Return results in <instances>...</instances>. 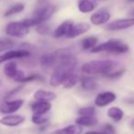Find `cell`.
Listing matches in <instances>:
<instances>
[{"label":"cell","mask_w":134,"mask_h":134,"mask_svg":"<svg viewBox=\"0 0 134 134\" xmlns=\"http://www.w3.org/2000/svg\"><path fill=\"white\" fill-rule=\"evenodd\" d=\"M118 64L109 59L93 60L85 63L82 66V71L87 75H106L109 74L112 71L116 70Z\"/></svg>","instance_id":"1"},{"label":"cell","mask_w":134,"mask_h":134,"mask_svg":"<svg viewBox=\"0 0 134 134\" xmlns=\"http://www.w3.org/2000/svg\"><path fill=\"white\" fill-rule=\"evenodd\" d=\"M130 48L126 43L122 42L118 39H110L104 43L98 44L91 49L92 53H99V52H107V53L120 55L129 52Z\"/></svg>","instance_id":"2"},{"label":"cell","mask_w":134,"mask_h":134,"mask_svg":"<svg viewBox=\"0 0 134 134\" xmlns=\"http://www.w3.org/2000/svg\"><path fill=\"white\" fill-rule=\"evenodd\" d=\"M56 11V7L52 4L50 3H44L41 4L39 7H38L37 8L34 10L32 14V18H35L38 21V23L41 24L46 22L47 20H49Z\"/></svg>","instance_id":"3"},{"label":"cell","mask_w":134,"mask_h":134,"mask_svg":"<svg viewBox=\"0 0 134 134\" xmlns=\"http://www.w3.org/2000/svg\"><path fill=\"white\" fill-rule=\"evenodd\" d=\"M29 28L25 26L23 21L10 22L6 27V34L13 37H23L29 34Z\"/></svg>","instance_id":"4"},{"label":"cell","mask_w":134,"mask_h":134,"mask_svg":"<svg viewBox=\"0 0 134 134\" xmlns=\"http://www.w3.org/2000/svg\"><path fill=\"white\" fill-rule=\"evenodd\" d=\"M134 26V18H120L108 23L105 28L108 31H120L126 28H129Z\"/></svg>","instance_id":"5"},{"label":"cell","mask_w":134,"mask_h":134,"mask_svg":"<svg viewBox=\"0 0 134 134\" xmlns=\"http://www.w3.org/2000/svg\"><path fill=\"white\" fill-rule=\"evenodd\" d=\"M31 56V52L26 49H16V50H7L0 56V63H4L6 61L15 59V58H27Z\"/></svg>","instance_id":"6"},{"label":"cell","mask_w":134,"mask_h":134,"mask_svg":"<svg viewBox=\"0 0 134 134\" xmlns=\"http://www.w3.org/2000/svg\"><path fill=\"white\" fill-rule=\"evenodd\" d=\"M23 104V99H16V100L11 101L5 100L2 103L1 108H0V111H1L2 114H11V113L18 111Z\"/></svg>","instance_id":"7"},{"label":"cell","mask_w":134,"mask_h":134,"mask_svg":"<svg viewBox=\"0 0 134 134\" xmlns=\"http://www.w3.org/2000/svg\"><path fill=\"white\" fill-rule=\"evenodd\" d=\"M110 13L107 10H105V9H102V10H99L97 12L94 13L91 16H90V21L93 25L96 26H100V25H104V24L107 23L108 20L110 19Z\"/></svg>","instance_id":"8"},{"label":"cell","mask_w":134,"mask_h":134,"mask_svg":"<svg viewBox=\"0 0 134 134\" xmlns=\"http://www.w3.org/2000/svg\"><path fill=\"white\" fill-rule=\"evenodd\" d=\"M116 99V94L110 91H106L97 96L95 99V104L97 107H105L112 103Z\"/></svg>","instance_id":"9"},{"label":"cell","mask_w":134,"mask_h":134,"mask_svg":"<svg viewBox=\"0 0 134 134\" xmlns=\"http://www.w3.org/2000/svg\"><path fill=\"white\" fill-rule=\"evenodd\" d=\"M89 28H90V25L87 23H85V22L73 24L66 38H75L76 37H79V36L87 32Z\"/></svg>","instance_id":"10"},{"label":"cell","mask_w":134,"mask_h":134,"mask_svg":"<svg viewBox=\"0 0 134 134\" xmlns=\"http://www.w3.org/2000/svg\"><path fill=\"white\" fill-rule=\"evenodd\" d=\"M25 121V117L20 115H7L0 120L2 125L7 127H17Z\"/></svg>","instance_id":"11"},{"label":"cell","mask_w":134,"mask_h":134,"mask_svg":"<svg viewBox=\"0 0 134 134\" xmlns=\"http://www.w3.org/2000/svg\"><path fill=\"white\" fill-rule=\"evenodd\" d=\"M51 109H52V105L49 101L38 100L37 102L31 105V110H32L33 114L43 115L48 112Z\"/></svg>","instance_id":"12"},{"label":"cell","mask_w":134,"mask_h":134,"mask_svg":"<svg viewBox=\"0 0 134 134\" xmlns=\"http://www.w3.org/2000/svg\"><path fill=\"white\" fill-rule=\"evenodd\" d=\"M3 71H4V74H5L7 78L12 79V80H15L17 77H18L20 70L18 69V66H17L16 62L9 60L8 62L7 61V63L5 64V66H4V68H3Z\"/></svg>","instance_id":"13"},{"label":"cell","mask_w":134,"mask_h":134,"mask_svg":"<svg viewBox=\"0 0 134 134\" xmlns=\"http://www.w3.org/2000/svg\"><path fill=\"white\" fill-rule=\"evenodd\" d=\"M73 23H72L71 21H64L56 27V29L53 32V36L56 38L59 37H67L68 34H69L70 30H71L72 27H73Z\"/></svg>","instance_id":"14"},{"label":"cell","mask_w":134,"mask_h":134,"mask_svg":"<svg viewBox=\"0 0 134 134\" xmlns=\"http://www.w3.org/2000/svg\"><path fill=\"white\" fill-rule=\"evenodd\" d=\"M77 125L81 127H92L97 124V119L94 115H86V116H80L75 120Z\"/></svg>","instance_id":"15"},{"label":"cell","mask_w":134,"mask_h":134,"mask_svg":"<svg viewBox=\"0 0 134 134\" xmlns=\"http://www.w3.org/2000/svg\"><path fill=\"white\" fill-rule=\"evenodd\" d=\"M56 64H57V58L55 53L44 54L41 58V65L43 69H50L52 67L55 68Z\"/></svg>","instance_id":"16"},{"label":"cell","mask_w":134,"mask_h":134,"mask_svg":"<svg viewBox=\"0 0 134 134\" xmlns=\"http://www.w3.org/2000/svg\"><path fill=\"white\" fill-rule=\"evenodd\" d=\"M33 97L37 100H44V101H51L55 99L56 94L54 92L48 91L44 90H38L34 92Z\"/></svg>","instance_id":"17"},{"label":"cell","mask_w":134,"mask_h":134,"mask_svg":"<svg viewBox=\"0 0 134 134\" xmlns=\"http://www.w3.org/2000/svg\"><path fill=\"white\" fill-rule=\"evenodd\" d=\"M82 133V128L79 125H69L67 127L58 129L52 131V134H81Z\"/></svg>","instance_id":"18"},{"label":"cell","mask_w":134,"mask_h":134,"mask_svg":"<svg viewBox=\"0 0 134 134\" xmlns=\"http://www.w3.org/2000/svg\"><path fill=\"white\" fill-rule=\"evenodd\" d=\"M96 8V4L93 0H79L78 10L81 13H90Z\"/></svg>","instance_id":"19"},{"label":"cell","mask_w":134,"mask_h":134,"mask_svg":"<svg viewBox=\"0 0 134 134\" xmlns=\"http://www.w3.org/2000/svg\"><path fill=\"white\" fill-rule=\"evenodd\" d=\"M123 110L118 107H112L110 109H108V110H107V116L112 120H114L115 122L121 120V119L123 118Z\"/></svg>","instance_id":"20"},{"label":"cell","mask_w":134,"mask_h":134,"mask_svg":"<svg viewBox=\"0 0 134 134\" xmlns=\"http://www.w3.org/2000/svg\"><path fill=\"white\" fill-rule=\"evenodd\" d=\"M97 41H98V39L97 38V37H94V36L85 37L81 42V46L84 49L91 50L97 45Z\"/></svg>","instance_id":"21"},{"label":"cell","mask_w":134,"mask_h":134,"mask_svg":"<svg viewBox=\"0 0 134 134\" xmlns=\"http://www.w3.org/2000/svg\"><path fill=\"white\" fill-rule=\"evenodd\" d=\"M81 85L82 88L86 90H94L97 88V81L89 77H84L81 79Z\"/></svg>","instance_id":"22"},{"label":"cell","mask_w":134,"mask_h":134,"mask_svg":"<svg viewBox=\"0 0 134 134\" xmlns=\"http://www.w3.org/2000/svg\"><path fill=\"white\" fill-rule=\"evenodd\" d=\"M79 81H81V79L79 78V76L73 72L66 78V80L63 83V86L64 88H71L75 87Z\"/></svg>","instance_id":"23"},{"label":"cell","mask_w":134,"mask_h":134,"mask_svg":"<svg viewBox=\"0 0 134 134\" xmlns=\"http://www.w3.org/2000/svg\"><path fill=\"white\" fill-rule=\"evenodd\" d=\"M25 8V5L24 4L22 3H18V4H15V5H11L8 9L5 12L4 16H13L15 14H18V13H20L24 10Z\"/></svg>","instance_id":"24"},{"label":"cell","mask_w":134,"mask_h":134,"mask_svg":"<svg viewBox=\"0 0 134 134\" xmlns=\"http://www.w3.org/2000/svg\"><path fill=\"white\" fill-rule=\"evenodd\" d=\"M44 115V114H43ZM43 115H39V114H33L31 120L34 124H37V125H42V124L46 123L48 121V117H44Z\"/></svg>","instance_id":"25"},{"label":"cell","mask_w":134,"mask_h":134,"mask_svg":"<svg viewBox=\"0 0 134 134\" xmlns=\"http://www.w3.org/2000/svg\"><path fill=\"white\" fill-rule=\"evenodd\" d=\"M14 45H15V42L11 40V39H9V38H2L1 39V43H0V50L3 52L5 49H8V48L14 47Z\"/></svg>","instance_id":"26"},{"label":"cell","mask_w":134,"mask_h":134,"mask_svg":"<svg viewBox=\"0 0 134 134\" xmlns=\"http://www.w3.org/2000/svg\"><path fill=\"white\" fill-rule=\"evenodd\" d=\"M96 113V109L94 107H85L78 110V114L80 116H86V115H94Z\"/></svg>","instance_id":"27"},{"label":"cell","mask_w":134,"mask_h":134,"mask_svg":"<svg viewBox=\"0 0 134 134\" xmlns=\"http://www.w3.org/2000/svg\"><path fill=\"white\" fill-rule=\"evenodd\" d=\"M23 87H24L23 85H20V86H18V87H17V88H13V90H11L10 91H8L7 94H6L4 99H5V100H7V99H11L12 97H14L15 95H17V94H18V92H19L20 90L23 88Z\"/></svg>","instance_id":"28"},{"label":"cell","mask_w":134,"mask_h":134,"mask_svg":"<svg viewBox=\"0 0 134 134\" xmlns=\"http://www.w3.org/2000/svg\"><path fill=\"white\" fill-rule=\"evenodd\" d=\"M36 30H37L38 33H39L41 35H48V34H50V32H51L50 27L44 23L37 26V29Z\"/></svg>","instance_id":"29"},{"label":"cell","mask_w":134,"mask_h":134,"mask_svg":"<svg viewBox=\"0 0 134 134\" xmlns=\"http://www.w3.org/2000/svg\"><path fill=\"white\" fill-rule=\"evenodd\" d=\"M34 80H43V78L39 74H33L31 76H25L23 78V80H21V83H26V82H31V81Z\"/></svg>","instance_id":"30"},{"label":"cell","mask_w":134,"mask_h":134,"mask_svg":"<svg viewBox=\"0 0 134 134\" xmlns=\"http://www.w3.org/2000/svg\"><path fill=\"white\" fill-rule=\"evenodd\" d=\"M125 72V69H116V70L112 71L111 73L109 74L106 75L105 77L108 79H117V78H120V76H122V74Z\"/></svg>","instance_id":"31"},{"label":"cell","mask_w":134,"mask_h":134,"mask_svg":"<svg viewBox=\"0 0 134 134\" xmlns=\"http://www.w3.org/2000/svg\"><path fill=\"white\" fill-rule=\"evenodd\" d=\"M104 131H105V132H107L108 134H115L114 128H113L111 125H109V124L105 125V127H104Z\"/></svg>","instance_id":"32"},{"label":"cell","mask_w":134,"mask_h":134,"mask_svg":"<svg viewBox=\"0 0 134 134\" xmlns=\"http://www.w3.org/2000/svg\"><path fill=\"white\" fill-rule=\"evenodd\" d=\"M85 134H100V133L97 132V131H87V132H86Z\"/></svg>","instance_id":"33"},{"label":"cell","mask_w":134,"mask_h":134,"mask_svg":"<svg viewBox=\"0 0 134 134\" xmlns=\"http://www.w3.org/2000/svg\"><path fill=\"white\" fill-rule=\"evenodd\" d=\"M130 125H131V127L132 128V129H134V118L132 119V120H131V124H130Z\"/></svg>","instance_id":"34"},{"label":"cell","mask_w":134,"mask_h":134,"mask_svg":"<svg viewBox=\"0 0 134 134\" xmlns=\"http://www.w3.org/2000/svg\"><path fill=\"white\" fill-rule=\"evenodd\" d=\"M130 15H131V16H134V10L131 11V12H130Z\"/></svg>","instance_id":"35"},{"label":"cell","mask_w":134,"mask_h":134,"mask_svg":"<svg viewBox=\"0 0 134 134\" xmlns=\"http://www.w3.org/2000/svg\"><path fill=\"white\" fill-rule=\"evenodd\" d=\"M128 3H134V0H127Z\"/></svg>","instance_id":"36"}]
</instances>
